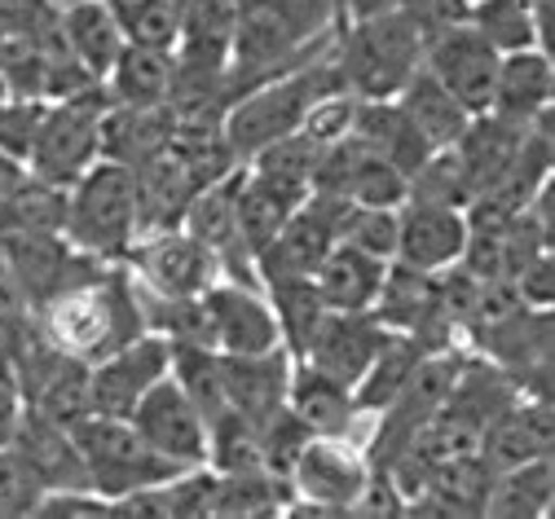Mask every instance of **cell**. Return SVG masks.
Returning a JSON list of instances; mask_svg holds the SVG:
<instances>
[{
    "mask_svg": "<svg viewBox=\"0 0 555 519\" xmlns=\"http://www.w3.org/2000/svg\"><path fill=\"white\" fill-rule=\"evenodd\" d=\"M339 27L335 0H234L225 98L318 57Z\"/></svg>",
    "mask_w": 555,
    "mask_h": 519,
    "instance_id": "cell-1",
    "label": "cell"
},
{
    "mask_svg": "<svg viewBox=\"0 0 555 519\" xmlns=\"http://www.w3.org/2000/svg\"><path fill=\"white\" fill-rule=\"evenodd\" d=\"M36 322L57 352L80 361H98L146 330L142 290L124 264H98L85 282L57 290L36 309Z\"/></svg>",
    "mask_w": 555,
    "mask_h": 519,
    "instance_id": "cell-2",
    "label": "cell"
},
{
    "mask_svg": "<svg viewBox=\"0 0 555 519\" xmlns=\"http://www.w3.org/2000/svg\"><path fill=\"white\" fill-rule=\"evenodd\" d=\"M331 62L339 85L358 102L397 98L401 85L424 66V36L397 10H379L353 23H339L331 40Z\"/></svg>",
    "mask_w": 555,
    "mask_h": 519,
    "instance_id": "cell-3",
    "label": "cell"
},
{
    "mask_svg": "<svg viewBox=\"0 0 555 519\" xmlns=\"http://www.w3.org/2000/svg\"><path fill=\"white\" fill-rule=\"evenodd\" d=\"M62 238L76 251L124 264V251L137 238V181L132 168L98 159L72 190H66Z\"/></svg>",
    "mask_w": 555,
    "mask_h": 519,
    "instance_id": "cell-4",
    "label": "cell"
},
{
    "mask_svg": "<svg viewBox=\"0 0 555 519\" xmlns=\"http://www.w3.org/2000/svg\"><path fill=\"white\" fill-rule=\"evenodd\" d=\"M106 106H111V98L102 85H93L89 93H76V98H62V102H44L23 168L44 185L72 190L102 159Z\"/></svg>",
    "mask_w": 555,
    "mask_h": 519,
    "instance_id": "cell-5",
    "label": "cell"
},
{
    "mask_svg": "<svg viewBox=\"0 0 555 519\" xmlns=\"http://www.w3.org/2000/svg\"><path fill=\"white\" fill-rule=\"evenodd\" d=\"M375 463L349 436H309L287 467V515H358Z\"/></svg>",
    "mask_w": 555,
    "mask_h": 519,
    "instance_id": "cell-6",
    "label": "cell"
},
{
    "mask_svg": "<svg viewBox=\"0 0 555 519\" xmlns=\"http://www.w3.org/2000/svg\"><path fill=\"white\" fill-rule=\"evenodd\" d=\"M76 444H80V458L89 471L93 493L102 497H124L132 489H146L159 484L168 476H177L181 467H172L164 454H155L151 444L142 440L128 418H106V414H89L72 427Z\"/></svg>",
    "mask_w": 555,
    "mask_h": 519,
    "instance_id": "cell-7",
    "label": "cell"
},
{
    "mask_svg": "<svg viewBox=\"0 0 555 519\" xmlns=\"http://www.w3.org/2000/svg\"><path fill=\"white\" fill-rule=\"evenodd\" d=\"M124 269L132 273V282L146 295H159V300H177V295H203L221 277L217 256L207 251L194 234L177 230H151L137 234L132 247L124 251Z\"/></svg>",
    "mask_w": 555,
    "mask_h": 519,
    "instance_id": "cell-8",
    "label": "cell"
},
{
    "mask_svg": "<svg viewBox=\"0 0 555 519\" xmlns=\"http://www.w3.org/2000/svg\"><path fill=\"white\" fill-rule=\"evenodd\" d=\"M172 348L159 330H142L115 352L89 361V405L106 418H128L159 379H168Z\"/></svg>",
    "mask_w": 555,
    "mask_h": 519,
    "instance_id": "cell-9",
    "label": "cell"
},
{
    "mask_svg": "<svg viewBox=\"0 0 555 519\" xmlns=\"http://www.w3.org/2000/svg\"><path fill=\"white\" fill-rule=\"evenodd\" d=\"M499 62L503 53L485 40L476 27H450L424 44V66L459 98L467 115H485L494 102V80H499Z\"/></svg>",
    "mask_w": 555,
    "mask_h": 519,
    "instance_id": "cell-10",
    "label": "cell"
},
{
    "mask_svg": "<svg viewBox=\"0 0 555 519\" xmlns=\"http://www.w3.org/2000/svg\"><path fill=\"white\" fill-rule=\"evenodd\" d=\"M128 423L142 431V440L155 454H164L172 467H207V423L198 414V405L177 388V379H159L137 410L128 414Z\"/></svg>",
    "mask_w": 555,
    "mask_h": 519,
    "instance_id": "cell-11",
    "label": "cell"
},
{
    "mask_svg": "<svg viewBox=\"0 0 555 519\" xmlns=\"http://www.w3.org/2000/svg\"><path fill=\"white\" fill-rule=\"evenodd\" d=\"M207 304V322H212V348L243 356V352H269L283 348V335H278V317L264 300V290L251 282H230L217 277L203 290Z\"/></svg>",
    "mask_w": 555,
    "mask_h": 519,
    "instance_id": "cell-12",
    "label": "cell"
},
{
    "mask_svg": "<svg viewBox=\"0 0 555 519\" xmlns=\"http://www.w3.org/2000/svg\"><path fill=\"white\" fill-rule=\"evenodd\" d=\"M339 198H322L309 194L292 216L287 225L273 234V243L256 256V273L264 277H313L318 260L335 247V225H339Z\"/></svg>",
    "mask_w": 555,
    "mask_h": 519,
    "instance_id": "cell-13",
    "label": "cell"
},
{
    "mask_svg": "<svg viewBox=\"0 0 555 519\" xmlns=\"http://www.w3.org/2000/svg\"><path fill=\"white\" fill-rule=\"evenodd\" d=\"M467 247V211L450 203L428 198H405L397 211V256L401 264L441 273L463 260Z\"/></svg>",
    "mask_w": 555,
    "mask_h": 519,
    "instance_id": "cell-14",
    "label": "cell"
},
{
    "mask_svg": "<svg viewBox=\"0 0 555 519\" xmlns=\"http://www.w3.org/2000/svg\"><path fill=\"white\" fill-rule=\"evenodd\" d=\"M388 335L392 330L371 309H362V313H331L326 309V317L313 330V339H309V348H305L300 361L318 365L322 375H331V379L353 388L362 379V369L371 365V356L384 348Z\"/></svg>",
    "mask_w": 555,
    "mask_h": 519,
    "instance_id": "cell-15",
    "label": "cell"
},
{
    "mask_svg": "<svg viewBox=\"0 0 555 519\" xmlns=\"http://www.w3.org/2000/svg\"><path fill=\"white\" fill-rule=\"evenodd\" d=\"M292 352L269 348V352H243L230 356L221 352V375H225V401L230 410L247 414L251 423H264L287 405V384H292Z\"/></svg>",
    "mask_w": 555,
    "mask_h": 519,
    "instance_id": "cell-16",
    "label": "cell"
},
{
    "mask_svg": "<svg viewBox=\"0 0 555 519\" xmlns=\"http://www.w3.org/2000/svg\"><path fill=\"white\" fill-rule=\"evenodd\" d=\"M480 458L494 471L520 467L529 458L551 454V397H516L507 410H499L480 431Z\"/></svg>",
    "mask_w": 555,
    "mask_h": 519,
    "instance_id": "cell-17",
    "label": "cell"
},
{
    "mask_svg": "<svg viewBox=\"0 0 555 519\" xmlns=\"http://www.w3.org/2000/svg\"><path fill=\"white\" fill-rule=\"evenodd\" d=\"M10 450L27 463V471L40 480L44 493H66V489H93L85 458H80V444L72 436V427H57L44 423L40 414L27 410L18 436L10 440Z\"/></svg>",
    "mask_w": 555,
    "mask_h": 519,
    "instance_id": "cell-18",
    "label": "cell"
},
{
    "mask_svg": "<svg viewBox=\"0 0 555 519\" xmlns=\"http://www.w3.org/2000/svg\"><path fill=\"white\" fill-rule=\"evenodd\" d=\"M132 181H137V234L177 230L185 220L194 190H203V181L190 172V164L172 151V141H168L164 155H155L151 164L137 168Z\"/></svg>",
    "mask_w": 555,
    "mask_h": 519,
    "instance_id": "cell-19",
    "label": "cell"
},
{
    "mask_svg": "<svg viewBox=\"0 0 555 519\" xmlns=\"http://www.w3.org/2000/svg\"><path fill=\"white\" fill-rule=\"evenodd\" d=\"M551 98H555V62H551L546 49H516V53H503L490 115H499V119L525 128V124H533L542 111H551Z\"/></svg>",
    "mask_w": 555,
    "mask_h": 519,
    "instance_id": "cell-20",
    "label": "cell"
},
{
    "mask_svg": "<svg viewBox=\"0 0 555 519\" xmlns=\"http://www.w3.org/2000/svg\"><path fill=\"white\" fill-rule=\"evenodd\" d=\"M287 410L309 427V436H349L358 414L353 388L322 375L309 361H292V384H287Z\"/></svg>",
    "mask_w": 555,
    "mask_h": 519,
    "instance_id": "cell-21",
    "label": "cell"
},
{
    "mask_svg": "<svg viewBox=\"0 0 555 519\" xmlns=\"http://www.w3.org/2000/svg\"><path fill=\"white\" fill-rule=\"evenodd\" d=\"M349 137H358L366 151H375V155H384L392 168H401L405 181L437 155L433 145L420 137V128H414V124L401 115L397 98H366V102H358V111H353V132H349Z\"/></svg>",
    "mask_w": 555,
    "mask_h": 519,
    "instance_id": "cell-22",
    "label": "cell"
},
{
    "mask_svg": "<svg viewBox=\"0 0 555 519\" xmlns=\"http://www.w3.org/2000/svg\"><path fill=\"white\" fill-rule=\"evenodd\" d=\"M172 141V106H106L102 115V159L142 168Z\"/></svg>",
    "mask_w": 555,
    "mask_h": 519,
    "instance_id": "cell-23",
    "label": "cell"
},
{
    "mask_svg": "<svg viewBox=\"0 0 555 519\" xmlns=\"http://www.w3.org/2000/svg\"><path fill=\"white\" fill-rule=\"evenodd\" d=\"M384 269H388V260L366 256V251H358V247L335 238V247L313 269V286H318L322 304L331 313H362V309L375 304Z\"/></svg>",
    "mask_w": 555,
    "mask_h": 519,
    "instance_id": "cell-24",
    "label": "cell"
},
{
    "mask_svg": "<svg viewBox=\"0 0 555 519\" xmlns=\"http://www.w3.org/2000/svg\"><path fill=\"white\" fill-rule=\"evenodd\" d=\"M172 80H177V57L168 49L124 44L102 76V89L115 106H168Z\"/></svg>",
    "mask_w": 555,
    "mask_h": 519,
    "instance_id": "cell-25",
    "label": "cell"
},
{
    "mask_svg": "<svg viewBox=\"0 0 555 519\" xmlns=\"http://www.w3.org/2000/svg\"><path fill=\"white\" fill-rule=\"evenodd\" d=\"M57 36H62L66 53H72L85 70H93L98 80L106 76L111 62L119 57V49L128 44L111 0H76V5H62L57 10Z\"/></svg>",
    "mask_w": 555,
    "mask_h": 519,
    "instance_id": "cell-26",
    "label": "cell"
},
{
    "mask_svg": "<svg viewBox=\"0 0 555 519\" xmlns=\"http://www.w3.org/2000/svg\"><path fill=\"white\" fill-rule=\"evenodd\" d=\"M397 106H401V115L420 128V137L433 145V151H450V145L467 132V124H472V115L459 106V98L450 93V89H441V80L433 76L428 66H420L414 76L401 85V93H397Z\"/></svg>",
    "mask_w": 555,
    "mask_h": 519,
    "instance_id": "cell-27",
    "label": "cell"
},
{
    "mask_svg": "<svg viewBox=\"0 0 555 519\" xmlns=\"http://www.w3.org/2000/svg\"><path fill=\"white\" fill-rule=\"evenodd\" d=\"M428 356V348L414 339V335H388L384 348L371 356V365L362 369V379L353 384V401L358 414H379L397 401V392L410 384V375L420 369V361Z\"/></svg>",
    "mask_w": 555,
    "mask_h": 519,
    "instance_id": "cell-28",
    "label": "cell"
},
{
    "mask_svg": "<svg viewBox=\"0 0 555 519\" xmlns=\"http://www.w3.org/2000/svg\"><path fill=\"white\" fill-rule=\"evenodd\" d=\"M313 159H318V145L309 137H300V132H292L283 141L260 145L251 159H243V168L260 185H269L273 194H283L287 203L300 207L309 198V190H313Z\"/></svg>",
    "mask_w": 555,
    "mask_h": 519,
    "instance_id": "cell-29",
    "label": "cell"
},
{
    "mask_svg": "<svg viewBox=\"0 0 555 519\" xmlns=\"http://www.w3.org/2000/svg\"><path fill=\"white\" fill-rule=\"evenodd\" d=\"M551 493H555V467L546 458H529L520 467L494 471L490 497H485V515L499 519H542L551 515Z\"/></svg>",
    "mask_w": 555,
    "mask_h": 519,
    "instance_id": "cell-30",
    "label": "cell"
},
{
    "mask_svg": "<svg viewBox=\"0 0 555 519\" xmlns=\"http://www.w3.org/2000/svg\"><path fill=\"white\" fill-rule=\"evenodd\" d=\"M27 410L40 414L44 423H57V427H76L80 418H89L93 414V405H89V361L62 352L40 375V384L27 392Z\"/></svg>",
    "mask_w": 555,
    "mask_h": 519,
    "instance_id": "cell-31",
    "label": "cell"
},
{
    "mask_svg": "<svg viewBox=\"0 0 555 519\" xmlns=\"http://www.w3.org/2000/svg\"><path fill=\"white\" fill-rule=\"evenodd\" d=\"M264 290V300L278 317V335H283V348L292 356H305L313 330L322 326L326 317V304H322V295L313 286V277H264L260 282Z\"/></svg>",
    "mask_w": 555,
    "mask_h": 519,
    "instance_id": "cell-32",
    "label": "cell"
},
{
    "mask_svg": "<svg viewBox=\"0 0 555 519\" xmlns=\"http://www.w3.org/2000/svg\"><path fill=\"white\" fill-rule=\"evenodd\" d=\"M292 489L283 476H273L264 467L251 471H217V502L212 519H260V515H287Z\"/></svg>",
    "mask_w": 555,
    "mask_h": 519,
    "instance_id": "cell-33",
    "label": "cell"
},
{
    "mask_svg": "<svg viewBox=\"0 0 555 519\" xmlns=\"http://www.w3.org/2000/svg\"><path fill=\"white\" fill-rule=\"evenodd\" d=\"M168 348H172L168 375L198 405L203 423H212L221 410H230V401H225V375H221V352L207 348V343H168Z\"/></svg>",
    "mask_w": 555,
    "mask_h": 519,
    "instance_id": "cell-34",
    "label": "cell"
},
{
    "mask_svg": "<svg viewBox=\"0 0 555 519\" xmlns=\"http://www.w3.org/2000/svg\"><path fill=\"white\" fill-rule=\"evenodd\" d=\"M111 10L128 44L168 49V53L177 49L185 27V0H111Z\"/></svg>",
    "mask_w": 555,
    "mask_h": 519,
    "instance_id": "cell-35",
    "label": "cell"
},
{
    "mask_svg": "<svg viewBox=\"0 0 555 519\" xmlns=\"http://www.w3.org/2000/svg\"><path fill=\"white\" fill-rule=\"evenodd\" d=\"M234 211H238V234H243L247 251H251V256H260V251L273 243V234L287 225V216L296 211V203H287L283 194H273L269 185H260V181L243 168ZM256 277H260V273H256Z\"/></svg>",
    "mask_w": 555,
    "mask_h": 519,
    "instance_id": "cell-36",
    "label": "cell"
},
{
    "mask_svg": "<svg viewBox=\"0 0 555 519\" xmlns=\"http://www.w3.org/2000/svg\"><path fill=\"white\" fill-rule=\"evenodd\" d=\"M207 467L212 471H251L260 463V423L238 410H221L207 423Z\"/></svg>",
    "mask_w": 555,
    "mask_h": 519,
    "instance_id": "cell-37",
    "label": "cell"
},
{
    "mask_svg": "<svg viewBox=\"0 0 555 519\" xmlns=\"http://www.w3.org/2000/svg\"><path fill=\"white\" fill-rule=\"evenodd\" d=\"M467 27H476L499 53L538 49V27H533L529 0H472Z\"/></svg>",
    "mask_w": 555,
    "mask_h": 519,
    "instance_id": "cell-38",
    "label": "cell"
},
{
    "mask_svg": "<svg viewBox=\"0 0 555 519\" xmlns=\"http://www.w3.org/2000/svg\"><path fill=\"white\" fill-rule=\"evenodd\" d=\"M397 211L401 207H358V203H344L335 238L358 247V251H366V256L392 260L397 256Z\"/></svg>",
    "mask_w": 555,
    "mask_h": 519,
    "instance_id": "cell-39",
    "label": "cell"
},
{
    "mask_svg": "<svg viewBox=\"0 0 555 519\" xmlns=\"http://www.w3.org/2000/svg\"><path fill=\"white\" fill-rule=\"evenodd\" d=\"M405 190H410L405 172L392 168L384 155H375V151H366V145H362L358 164L349 172V190H344V198L358 203V207H401L405 203Z\"/></svg>",
    "mask_w": 555,
    "mask_h": 519,
    "instance_id": "cell-40",
    "label": "cell"
},
{
    "mask_svg": "<svg viewBox=\"0 0 555 519\" xmlns=\"http://www.w3.org/2000/svg\"><path fill=\"white\" fill-rule=\"evenodd\" d=\"M44 489L27 471V463L14 450H0V519H27L36 515Z\"/></svg>",
    "mask_w": 555,
    "mask_h": 519,
    "instance_id": "cell-41",
    "label": "cell"
},
{
    "mask_svg": "<svg viewBox=\"0 0 555 519\" xmlns=\"http://www.w3.org/2000/svg\"><path fill=\"white\" fill-rule=\"evenodd\" d=\"M392 10L405 14L414 23V31L424 36V44L450 27H463L467 23V10L472 0H392Z\"/></svg>",
    "mask_w": 555,
    "mask_h": 519,
    "instance_id": "cell-42",
    "label": "cell"
},
{
    "mask_svg": "<svg viewBox=\"0 0 555 519\" xmlns=\"http://www.w3.org/2000/svg\"><path fill=\"white\" fill-rule=\"evenodd\" d=\"M57 27L53 0H0V36L18 40H44Z\"/></svg>",
    "mask_w": 555,
    "mask_h": 519,
    "instance_id": "cell-43",
    "label": "cell"
},
{
    "mask_svg": "<svg viewBox=\"0 0 555 519\" xmlns=\"http://www.w3.org/2000/svg\"><path fill=\"white\" fill-rule=\"evenodd\" d=\"M36 515L44 519H111V497L93 489H66V493H44Z\"/></svg>",
    "mask_w": 555,
    "mask_h": 519,
    "instance_id": "cell-44",
    "label": "cell"
},
{
    "mask_svg": "<svg viewBox=\"0 0 555 519\" xmlns=\"http://www.w3.org/2000/svg\"><path fill=\"white\" fill-rule=\"evenodd\" d=\"M27 418V397L18 388V375H14V365L0 356V450H10V440L18 436Z\"/></svg>",
    "mask_w": 555,
    "mask_h": 519,
    "instance_id": "cell-45",
    "label": "cell"
},
{
    "mask_svg": "<svg viewBox=\"0 0 555 519\" xmlns=\"http://www.w3.org/2000/svg\"><path fill=\"white\" fill-rule=\"evenodd\" d=\"M379 10H392V0H335L339 23H353V18H366V14H379Z\"/></svg>",
    "mask_w": 555,
    "mask_h": 519,
    "instance_id": "cell-46",
    "label": "cell"
},
{
    "mask_svg": "<svg viewBox=\"0 0 555 519\" xmlns=\"http://www.w3.org/2000/svg\"><path fill=\"white\" fill-rule=\"evenodd\" d=\"M23 177H27V168H23L18 159H10V155H0V198H5V194H10V190H14L18 181H23Z\"/></svg>",
    "mask_w": 555,
    "mask_h": 519,
    "instance_id": "cell-47",
    "label": "cell"
},
{
    "mask_svg": "<svg viewBox=\"0 0 555 519\" xmlns=\"http://www.w3.org/2000/svg\"><path fill=\"white\" fill-rule=\"evenodd\" d=\"M53 5H57V10H62V5H76V0H53Z\"/></svg>",
    "mask_w": 555,
    "mask_h": 519,
    "instance_id": "cell-48",
    "label": "cell"
},
{
    "mask_svg": "<svg viewBox=\"0 0 555 519\" xmlns=\"http://www.w3.org/2000/svg\"><path fill=\"white\" fill-rule=\"evenodd\" d=\"M0 98H5V80H0Z\"/></svg>",
    "mask_w": 555,
    "mask_h": 519,
    "instance_id": "cell-49",
    "label": "cell"
}]
</instances>
